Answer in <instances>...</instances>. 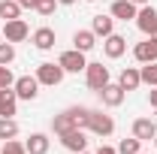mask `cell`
<instances>
[{
    "mask_svg": "<svg viewBox=\"0 0 157 154\" xmlns=\"http://www.w3.org/2000/svg\"><path fill=\"white\" fill-rule=\"evenodd\" d=\"M15 85V76L9 73V67H0V91L3 88H12Z\"/></svg>",
    "mask_w": 157,
    "mask_h": 154,
    "instance_id": "obj_29",
    "label": "cell"
},
{
    "mask_svg": "<svg viewBox=\"0 0 157 154\" xmlns=\"http://www.w3.org/2000/svg\"><path fill=\"white\" fill-rule=\"evenodd\" d=\"M0 154H27V148H24L21 142H15V139H6V145H3Z\"/></svg>",
    "mask_w": 157,
    "mask_h": 154,
    "instance_id": "obj_27",
    "label": "cell"
},
{
    "mask_svg": "<svg viewBox=\"0 0 157 154\" xmlns=\"http://www.w3.org/2000/svg\"><path fill=\"white\" fill-rule=\"evenodd\" d=\"M78 154H88V151H78Z\"/></svg>",
    "mask_w": 157,
    "mask_h": 154,
    "instance_id": "obj_36",
    "label": "cell"
},
{
    "mask_svg": "<svg viewBox=\"0 0 157 154\" xmlns=\"http://www.w3.org/2000/svg\"><path fill=\"white\" fill-rule=\"evenodd\" d=\"M12 91L18 100H36L39 94V79L36 76H18L15 79V85H12Z\"/></svg>",
    "mask_w": 157,
    "mask_h": 154,
    "instance_id": "obj_3",
    "label": "cell"
},
{
    "mask_svg": "<svg viewBox=\"0 0 157 154\" xmlns=\"http://www.w3.org/2000/svg\"><path fill=\"white\" fill-rule=\"evenodd\" d=\"M100 100H103V106H109V109H115V106H121L124 103V97H127V91L118 85V82H109V85H103L97 91Z\"/></svg>",
    "mask_w": 157,
    "mask_h": 154,
    "instance_id": "obj_7",
    "label": "cell"
},
{
    "mask_svg": "<svg viewBox=\"0 0 157 154\" xmlns=\"http://www.w3.org/2000/svg\"><path fill=\"white\" fill-rule=\"evenodd\" d=\"M97 154H118V148H109V145H100Z\"/></svg>",
    "mask_w": 157,
    "mask_h": 154,
    "instance_id": "obj_31",
    "label": "cell"
},
{
    "mask_svg": "<svg viewBox=\"0 0 157 154\" xmlns=\"http://www.w3.org/2000/svg\"><path fill=\"white\" fill-rule=\"evenodd\" d=\"M88 130L94 136H112L115 133V118L100 112V109H91V118H88Z\"/></svg>",
    "mask_w": 157,
    "mask_h": 154,
    "instance_id": "obj_1",
    "label": "cell"
},
{
    "mask_svg": "<svg viewBox=\"0 0 157 154\" xmlns=\"http://www.w3.org/2000/svg\"><path fill=\"white\" fill-rule=\"evenodd\" d=\"M151 39H154V42H157V30H154V33H151Z\"/></svg>",
    "mask_w": 157,
    "mask_h": 154,
    "instance_id": "obj_34",
    "label": "cell"
},
{
    "mask_svg": "<svg viewBox=\"0 0 157 154\" xmlns=\"http://www.w3.org/2000/svg\"><path fill=\"white\" fill-rule=\"evenodd\" d=\"M0 37H3V30H0Z\"/></svg>",
    "mask_w": 157,
    "mask_h": 154,
    "instance_id": "obj_38",
    "label": "cell"
},
{
    "mask_svg": "<svg viewBox=\"0 0 157 154\" xmlns=\"http://www.w3.org/2000/svg\"><path fill=\"white\" fill-rule=\"evenodd\" d=\"M15 60V45L12 42H0V67H9Z\"/></svg>",
    "mask_w": 157,
    "mask_h": 154,
    "instance_id": "obj_26",
    "label": "cell"
},
{
    "mask_svg": "<svg viewBox=\"0 0 157 154\" xmlns=\"http://www.w3.org/2000/svg\"><path fill=\"white\" fill-rule=\"evenodd\" d=\"M55 6H58V0H39V3H36V12L48 18V15L55 12Z\"/></svg>",
    "mask_w": 157,
    "mask_h": 154,
    "instance_id": "obj_28",
    "label": "cell"
},
{
    "mask_svg": "<svg viewBox=\"0 0 157 154\" xmlns=\"http://www.w3.org/2000/svg\"><path fill=\"white\" fill-rule=\"evenodd\" d=\"M30 39H33V45H36L39 52H48V48H55V30H52V27H36Z\"/></svg>",
    "mask_w": 157,
    "mask_h": 154,
    "instance_id": "obj_16",
    "label": "cell"
},
{
    "mask_svg": "<svg viewBox=\"0 0 157 154\" xmlns=\"http://www.w3.org/2000/svg\"><path fill=\"white\" fill-rule=\"evenodd\" d=\"M133 58L139 60V64H151V60H157V42L151 37L145 39V42H136V48H133Z\"/></svg>",
    "mask_w": 157,
    "mask_h": 154,
    "instance_id": "obj_12",
    "label": "cell"
},
{
    "mask_svg": "<svg viewBox=\"0 0 157 154\" xmlns=\"http://www.w3.org/2000/svg\"><path fill=\"white\" fill-rule=\"evenodd\" d=\"M148 103H151V109H157V88H151V94H148Z\"/></svg>",
    "mask_w": 157,
    "mask_h": 154,
    "instance_id": "obj_30",
    "label": "cell"
},
{
    "mask_svg": "<svg viewBox=\"0 0 157 154\" xmlns=\"http://www.w3.org/2000/svg\"><path fill=\"white\" fill-rule=\"evenodd\" d=\"M18 136V124L12 118H0V139H15Z\"/></svg>",
    "mask_w": 157,
    "mask_h": 154,
    "instance_id": "obj_25",
    "label": "cell"
},
{
    "mask_svg": "<svg viewBox=\"0 0 157 154\" xmlns=\"http://www.w3.org/2000/svg\"><path fill=\"white\" fill-rule=\"evenodd\" d=\"M3 37H6V42H21V39H27L30 37V27H27V21H21V18H12V21H6L3 24Z\"/></svg>",
    "mask_w": 157,
    "mask_h": 154,
    "instance_id": "obj_8",
    "label": "cell"
},
{
    "mask_svg": "<svg viewBox=\"0 0 157 154\" xmlns=\"http://www.w3.org/2000/svg\"><path fill=\"white\" fill-rule=\"evenodd\" d=\"M52 130H55L58 136H63L67 130H73V121H70V115H67V112L55 115V118H52Z\"/></svg>",
    "mask_w": 157,
    "mask_h": 154,
    "instance_id": "obj_23",
    "label": "cell"
},
{
    "mask_svg": "<svg viewBox=\"0 0 157 154\" xmlns=\"http://www.w3.org/2000/svg\"><path fill=\"white\" fill-rule=\"evenodd\" d=\"M60 145H63L67 151L78 154V151H85V148H88V133H85L82 127H73V130H67V133L60 136Z\"/></svg>",
    "mask_w": 157,
    "mask_h": 154,
    "instance_id": "obj_6",
    "label": "cell"
},
{
    "mask_svg": "<svg viewBox=\"0 0 157 154\" xmlns=\"http://www.w3.org/2000/svg\"><path fill=\"white\" fill-rule=\"evenodd\" d=\"M88 3H94V0H88Z\"/></svg>",
    "mask_w": 157,
    "mask_h": 154,
    "instance_id": "obj_37",
    "label": "cell"
},
{
    "mask_svg": "<svg viewBox=\"0 0 157 154\" xmlns=\"http://www.w3.org/2000/svg\"><path fill=\"white\" fill-rule=\"evenodd\" d=\"M136 3H130V0H115L112 3V18L118 21H130V18H136Z\"/></svg>",
    "mask_w": 157,
    "mask_h": 154,
    "instance_id": "obj_14",
    "label": "cell"
},
{
    "mask_svg": "<svg viewBox=\"0 0 157 154\" xmlns=\"http://www.w3.org/2000/svg\"><path fill=\"white\" fill-rule=\"evenodd\" d=\"M48 136L45 133H30V139L24 142V148H27V154H48Z\"/></svg>",
    "mask_w": 157,
    "mask_h": 154,
    "instance_id": "obj_18",
    "label": "cell"
},
{
    "mask_svg": "<svg viewBox=\"0 0 157 154\" xmlns=\"http://www.w3.org/2000/svg\"><path fill=\"white\" fill-rule=\"evenodd\" d=\"M70 121H73V127H82V130H88V118H91V109L88 106H70V109H63Z\"/></svg>",
    "mask_w": 157,
    "mask_h": 154,
    "instance_id": "obj_19",
    "label": "cell"
},
{
    "mask_svg": "<svg viewBox=\"0 0 157 154\" xmlns=\"http://www.w3.org/2000/svg\"><path fill=\"white\" fill-rule=\"evenodd\" d=\"M133 136L142 139V142H151L157 136V124L151 118H136V121H133Z\"/></svg>",
    "mask_w": 157,
    "mask_h": 154,
    "instance_id": "obj_11",
    "label": "cell"
},
{
    "mask_svg": "<svg viewBox=\"0 0 157 154\" xmlns=\"http://www.w3.org/2000/svg\"><path fill=\"white\" fill-rule=\"evenodd\" d=\"M58 64L63 67V73H85V67H88V60H85V52H78V48H70V52H63L58 58Z\"/></svg>",
    "mask_w": 157,
    "mask_h": 154,
    "instance_id": "obj_5",
    "label": "cell"
},
{
    "mask_svg": "<svg viewBox=\"0 0 157 154\" xmlns=\"http://www.w3.org/2000/svg\"><path fill=\"white\" fill-rule=\"evenodd\" d=\"M139 154H142V151H139Z\"/></svg>",
    "mask_w": 157,
    "mask_h": 154,
    "instance_id": "obj_39",
    "label": "cell"
},
{
    "mask_svg": "<svg viewBox=\"0 0 157 154\" xmlns=\"http://www.w3.org/2000/svg\"><path fill=\"white\" fill-rule=\"evenodd\" d=\"M112 27H115V18H112V15H94V24H91V30H94L97 37L106 39L109 33H115Z\"/></svg>",
    "mask_w": 157,
    "mask_h": 154,
    "instance_id": "obj_20",
    "label": "cell"
},
{
    "mask_svg": "<svg viewBox=\"0 0 157 154\" xmlns=\"http://www.w3.org/2000/svg\"><path fill=\"white\" fill-rule=\"evenodd\" d=\"M118 85H121L124 91H136L139 85H142L139 70H136V67H124V70H121V76H118Z\"/></svg>",
    "mask_w": 157,
    "mask_h": 154,
    "instance_id": "obj_15",
    "label": "cell"
},
{
    "mask_svg": "<svg viewBox=\"0 0 157 154\" xmlns=\"http://www.w3.org/2000/svg\"><path fill=\"white\" fill-rule=\"evenodd\" d=\"M85 82H88L91 91H100L103 85H109V67H103V64H88V67H85Z\"/></svg>",
    "mask_w": 157,
    "mask_h": 154,
    "instance_id": "obj_4",
    "label": "cell"
},
{
    "mask_svg": "<svg viewBox=\"0 0 157 154\" xmlns=\"http://www.w3.org/2000/svg\"><path fill=\"white\" fill-rule=\"evenodd\" d=\"M151 142H154V145H157V136H154V139H151Z\"/></svg>",
    "mask_w": 157,
    "mask_h": 154,
    "instance_id": "obj_35",
    "label": "cell"
},
{
    "mask_svg": "<svg viewBox=\"0 0 157 154\" xmlns=\"http://www.w3.org/2000/svg\"><path fill=\"white\" fill-rule=\"evenodd\" d=\"M18 15H21V3L18 0H0V18L12 21V18H18Z\"/></svg>",
    "mask_w": 157,
    "mask_h": 154,
    "instance_id": "obj_21",
    "label": "cell"
},
{
    "mask_svg": "<svg viewBox=\"0 0 157 154\" xmlns=\"http://www.w3.org/2000/svg\"><path fill=\"white\" fill-rule=\"evenodd\" d=\"M130 3H142V6H145V3H148V0H130Z\"/></svg>",
    "mask_w": 157,
    "mask_h": 154,
    "instance_id": "obj_33",
    "label": "cell"
},
{
    "mask_svg": "<svg viewBox=\"0 0 157 154\" xmlns=\"http://www.w3.org/2000/svg\"><path fill=\"white\" fill-rule=\"evenodd\" d=\"M139 148H142V139H136V136L118 142V154H139Z\"/></svg>",
    "mask_w": 157,
    "mask_h": 154,
    "instance_id": "obj_24",
    "label": "cell"
},
{
    "mask_svg": "<svg viewBox=\"0 0 157 154\" xmlns=\"http://www.w3.org/2000/svg\"><path fill=\"white\" fill-rule=\"evenodd\" d=\"M15 106H18V97L12 88H3L0 91V118H12L15 115Z\"/></svg>",
    "mask_w": 157,
    "mask_h": 154,
    "instance_id": "obj_13",
    "label": "cell"
},
{
    "mask_svg": "<svg viewBox=\"0 0 157 154\" xmlns=\"http://www.w3.org/2000/svg\"><path fill=\"white\" fill-rule=\"evenodd\" d=\"M103 52H106V58L118 60L124 52H127V39L121 37V33H109V37L103 39Z\"/></svg>",
    "mask_w": 157,
    "mask_h": 154,
    "instance_id": "obj_10",
    "label": "cell"
},
{
    "mask_svg": "<svg viewBox=\"0 0 157 154\" xmlns=\"http://www.w3.org/2000/svg\"><path fill=\"white\" fill-rule=\"evenodd\" d=\"M136 27L145 33V37H151V33L157 30V9H154V6L145 3V6L136 12Z\"/></svg>",
    "mask_w": 157,
    "mask_h": 154,
    "instance_id": "obj_9",
    "label": "cell"
},
{
    "mask_svg": "<svg viewBox=\"0 0 157 154\" xmlns=\"http://www.w3.org/2000/svg\"><path fill=\"white\" fill-rule=\"evenodd\" d=\"M139 76H142V85H151V88H157V60H151V64H142Z\"/></svg>",
    "mask_w": 157,
    "mask_h": 154,
    "instance_id": "obj_22",
    "label": "cell"
},
{
    "mask_svg": "<svg viewBox=\"0 0 157 154\" xmlns=\"http://www.w3.org/2000/svg\"><path fill=\"white\" fill-rule=\"evenodd\" d=\"M94 45H97V33H94V30H76V33H73V48L91 52Z\"/></svg>",
    "mask_w": 157,
    "mask_h": 154,
    "instance_id": "obj_17",
    "label": "cell"
},
{
    "mask_svg": "<svg viewBox=\"0 0 157 154\" xmlns=\"http://www.w3.org/2000/svg\"><path fill=\"white\" fill-rule=\"evenodd\" d=\"M36 79H39V85L55 88V85L63 82V67H60V64H52V60H45V64H39V67H36Z\"/></svg>",
    "mask_w": 157,
    "mask_h": 154,
    "instance_id": "obj_2",
    "label": "cell"
},
{
    "mask_svg": "<svg viewBox=\"0 0 157 154\" xmlns=\"http://www.w3.org/2000/svg\"><path fill=\"white\" fill-rule=\"evenodd\" d=\"M58 3H63V6H70V3H76V0H58Z\"/></svg>",
    "mask_w": 157,
    "mask_h": 154,
    "instance_id": "obj_32",
    "label": "cell"
}]
</instances>
